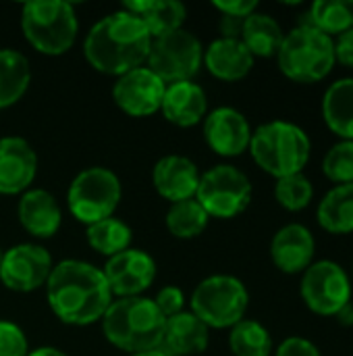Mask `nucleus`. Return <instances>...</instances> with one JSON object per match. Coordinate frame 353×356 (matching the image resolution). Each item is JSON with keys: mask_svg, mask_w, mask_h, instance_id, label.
Returning <instances> with one entry per match:
<instances>
[{"mask_svg": "<svg viewBox=\"0 0 353 356\" xmlns=\"http://www.w3.org/2000/svg\"><path fill=\"white\" fill-rule=\"evenodd\" d=\"M31 81V67L23 52L0 48V108L17 104Z\"/></svg>", "mask_w": 353, "mask_h": 356, "instance_id": "obj_27", "label": "nucleus"}, {"mask_svg": "<svg viewBox=\"0 0 353 356\" xmlns=\"http://www.w3.org/2000/svg\"><path fill=\"white\" fill-rule=\"evenodd\" d=\"M300 294L312 313L335 317L347 302H352V277L335 261H314L302 273Z\"/></svg>", "mask_w": 353, "mask_h": 356, "instance_id": "obj_11", "label": "nucleus"}, {"mask_svg": "<svg viewBox=\"0 0 353 356\" xmlns=\"http://www.w3.org/2000/svg\"><path fill=\"white\" fill-rule=\"evenodd\" d=\"M21 29L37 52L60 56L75 44L79 21L71 2L31 0L23 4Z\"/></svg>", "mask_w": 353, "mask_h": 356, "instance_id": "obj_6", "label": "nucleus"}, {"mask_svg": "<svg viewBox=\"0 0 353 356\" xmlns=\"http://www.w3.org/2000/svg\"><path fill=\"white\" fill-rule=\"evenodd\" d=\"M281 73L295 83H318L335 67L333 38L310 25H295L285 33L277 52Z\"/></svg>", "mask_w": 353, "mask_h": 356, "instance_id": "obj_5", "label": "nucleus"}, {"mask_svg": "<svg viewBox=\"0 0 353 356\" xmlns=\"http://www.w3.org/2000/svg\"><path fill=\"white\" fill-rule=\"evenodd\" d=\"M252 181L250 177L233 165H214L200 175L196 200L216 219H235L252 202Z\"/></svg>", "mask_w": 353, "mask_h": 356, "instance_id": "obj_9", "label": "nucleus"}, {"mask_svg": "<svg viewBox=\"0 0 353 356\" xmlns=\"http://www.w3.org/2000/svg\"><path fill=\"white\" fill-rule=\"evenodd\" d=\"M322 173L335 186L353 184V140H339L322 159Z\"/></svg>", "mask_w": 353, "mask_h": 356, "instance_id": "obj_33", "label": "nucleus"}, {"mask_svg": "<svg viewBox=\"0 0 353 356\" xmlns=\"http://www.w3.org/2000/svg\"><path fill=\"white\" fill-rule=\"evenodd\" d=\"M46 298L62 323L77 327L102 321L112 305V292L102 269L77 259H67L52 267L46 282Z\"/></svg>", "mask_w": 353, "mask_h": 356, "instance_id": "obj_1", "label": "nucleus"}, {"mask_svg": "<svg viewBox=\"0 0 353 356\" xmlns=\"http://www.w3.org/2000/svg\"><path fill=\"white\" fill-rule=\"evenodd\" d=\"M2 254H4V252H2V250H0V263H2Z\"/></svg>", "mask_w": 353, "mask_h": 356, "instance_id": "obj_43", "label": "nucleus"}, {"mask_svg": "<svg viewBox=\"0 0 353 356\" xmlns=\"http://www.w3.org/2000/svg\"><path fill=\"white\" fill-rule=\"evenodd\" d=\"M333 50H335V63L353 69V27L333 38Z\"/></svg>", "mask_w": 353, "mask_h": 356, "instance_id": "obj_38", "label": "nucleus"}, {"mask_svg": "<svg viewBox=\"0 0 353 356\" xmlns=\"http://www.w3.org/2000/svg\"><path fill=\"white\" fill-rule=\"evenodd\" d=\"M322 119L337 138L353 140V77H341L327 88Z\"/></svg>", "mask_w": 353, "mask_h": 356, "instance_id": "obj_24", "label": "nucleus"}, {"mask_svg": "<svg viewBox=\"0 0 353 356\" xmlns=\"http://www.w3.org/2000/svg\"><path fill=\"white\" fill-rule=\"evenodd\" d=\"M250 154L254 163L275 179L304 173L312 154L310 136L291 121H268L252 131Z\"/></svg>", "mask_w": 353, "mask_h": 356, "instance_id": "obj_4", "label": "nucleus"}, {"mask_svg": "<svg viewBox=\"0 0 353 356\" xmlns=\"http://www.w3.org/2000/svg\"><path fill=\"white\" fill-rule=\"evenodd\" d=\"M206 111V92L196 81H177L166 86L160 113L169 123L177 127H193L204 121Z\"/></svg>", "mask_w": 353, "mask_h": 356, "instance_id": "obj_21", "label": "nucleus"}, {"mask_svg": "<svg viewBox=\"0 0 353 356\" xmlns=\"http://www.w3.org/2000/svg\"><path fill=\"white\" fill-rule=\"evenodd\" d=\"M27 356H67L62 350H58V348H52V346H40V348H35V350H29V355Z\"/></svg>", "mask_w": 353, "mask_h": 356, "instance_id": "obj_41", "label": "nucleus"}, {"mask_svg": "<svg viewBox=\"0 0 353 356\" xmlns=\"http://www.w3.org/2000/svg\"><path fill=\"white\" fill-rule=\"evenodd\" d=\"M85 238H87V244L102 257H114L127 248H131V227L117 219V217H108V219H102L98 223H92L87 225V232H85Z\"/></svg>", "mask_w": 353, "mask_h": 356, "instance_id": "obj_29", "label": "nucleus"}, {"mask_svg": "<svg viewBox=\"0 0 353 356\" xmlns=\"http://www.w3.org/2000/svg\"><path fill=\"white\" fill-rule=\"evenodd\" d=\"M154 305H156L158 313L164 319H171V317L183 313V309H185V294L177 286H164L154 296Z\"/></svg>", "mask_w": 353, "mask_h": 356, "instance_id": "obj_35", "label": "nucleus"}, {"mask_svg": "<svg viewBox=\"0 0 353 356\" xmlns=\"http://www.w3.org/2000/svg\"><path fill=\"white\" fill-rule=\"evenodd\" d=\"M212 6L221 15H231V17H239V19H246L258 10L256 0H214Z\"/></svg>", "mask_w": 353, "mask_h": 356, "instance_id": "obj_37", "label": "nucleus"}, {"mask_svg": "<svg viewBox=\"0 0 353 356\" xmlns=\"http://www.w3.org/2000/svg\"><path fill=\"white\" fill-rule=\"evenodd\" d=\"M200 175L202 173L191 159L181 154H166L154 165L152 184L164 200L175 204L196 198Z\"/></svg>", "mask_w": 353, "mask_h": 356, "instance_id": "obj_18", "label": "nucleus"}, {"mask_svg": "<svg viewBox=\"0 0 353 356\" xmlns=\"http://www.w3.org/2000/svg\"><path fill=\"white\" fill-rule=\"evenodd\" d=\"M283 38H285V31L281 23L273 15L256 10L250 17H246L239 40L243 42V46L250 50L254 58L256 56L270 58V56H277L283 44Z\"/></svg>", "mask_w": 353, "mask_h": 356, "instance_id": "obj_26", "label": "nucleus"}, {"mask_svg": "<svg viewBox=\"0 0 353 356\" xmlns=\"http://www.w3.org/2000/svg\"><path fill=\"white\" fill-rule=\"evenodd\" d=\"M352 280H353V263H352Z\"/></svg>", "mask_w": 353, "mask_h": 356, "instance_id": "obj_44", "label": "nucleus"}, {"mask_svg": "<svg viewBox=\"0 0 353 356\" xmlns=\"http://www.w3.org/2000/svg\"><path fill=\"white\" fill-rule=\"evenodd\" d=\"M123 196L121 179L106 167H89L75 175L69 186L67 202L71 215L85 225L114 215Z\"/></svg>", "mask_w": 353, "mask_h": 356, "instance_id": "obj_8", "label": "nucleus"}, {"mask_svg": "<svg viewBox=\"0 0 353 356\" xmlns=\"http://www.w3.org/2000/svg\"><path fill=\"white\" fill-rule=\"evenodd\" d=\"M275 200L289 213H300L314 200V186L304 173L287 175L275 184Z\"/></svg>", "mask_w": 353, "mask_h": 356, "instance_id": "obj_32", "label": "nucleus"}, {"mask_svg": "<svg viewBox=\"0 0 353 356\" xmlns=\"http://www.w3.org/2000/svg\"><path fill=\"white\" fill-rule=\"evenodd\" d=\"M335 321H337L341 327H353V302H347V305L335 315Z\"/></svg>", "mask_w": 353, "mask_h": 356, "instance_id": "obj_40", "label": "nucleus"}, {"mask_svg": "<svg viewBox=\"0 0 353 356\" xmlns=\"http://www.w3.org/2000/svg\"><path fill=\"white\" fill-rule=\"evenodd\" d=\"M150 46L152 35L146 25L137 17L117 10L92 25L83 42V54L96 71L119 77L144 67Z\"/></svg>", "mask_w": 353, "mask_h": 356, "instance_id": "obj_2", "label": "nucleus"}, {"mask_svg": "<svg viewBox=\"0 0 353 356\" xmlns=\"http://www.w3.org/2000/svg\"><path fill=\"white\" fill-rule=\"evenodd\" d=\"M129 356H166L160 350H148V353H137V355H129Z\"/></svg>", "mask_w": 353, "mask_h": 356, "instance_id": "obj_42", "label": "nucleus"}, {"mask_svg": "<svg viewBox=\"0 0 353 356\" xmlns=\"http://www.w3.org/2000/svg\"><path fill=\"white\" fill-rule=\"evenodd\" d=\"M52 267V257L44 246L17 244L2 254L0 282L12 292H33L46 286Z\"/></svg>", "mask_w": 353, "mask_h": 356, "instance_id": "obj_12", "label": "nucleus"}, {"mask_svg": "<svg viewBox=\"0 0 353 356\" xmlns=\"http://www.w3.org/2000/svg\"><path fill=\"white\" fill-rule=\"evenodd\" d=\"M318 225L333 236L353 234V184L331 188L316 207Z\"/></svg>", "mask_w": 353, "mask_h": 356, "instance_id": "obj_25", "label": "nucleus"}, {"mask_svg": "<svg viewBox=\"0 0 353 356\" xmlns=\"http://www.w3.org/2000/svg\"><path fill=\"white\" fill-rule=\"evenodd\" d=\"M208 221H210L208 213L200 207L196 198L171 204L164 219L166 229L179 240H191L202 236L204 229L208 227Z\"/></svg>", "mask_w": 353, "mask_h": 356, "instance_id": "obj_30", "label": "nucleus"}, {"mask_svg": "<svg viewBox=\"0 0 353 356\" xmlns=\"http://www.w3.org/2000/svg\"><path fill=\"white\" fill-rule=\"evenodd\" d=\"M166 319L158 313L152 298L133 296L112 300L102 317L106 340L127 355L158 350Z\"/></svg>", "mask_w": 353, "mask_h": 356, "instance_id": "obj_3", "label": "nucleus"}, {"mask_svg": "<svg viewBox=\"0 0 353 356\" xmlns=\"http://www.w3.org/2000/svg\"><path fill=\"white\" fill-rule=\"evenodd\" d=\"M166 83L146 65L117 77L112 86L114 104L131 117H148L160 111Z\"/></svg>", "mask_w": 353, "mask_h": 356, "instance_id": "obj_13", "label": "nucleus"}, {"mask_svg": "<svg viewBox=\"0 0 353 356\" xmlns=\"http://www.w3.org/2000/svg\"><path fill=\"white\" fill-rule=\"evenodd\" d=\"M314 254L316 240L312 232L302 223L283 225L270 240L273 265L287 275L304 273L314 263Z\"/></svg>", "mask_w": 353, "mask_h": 356, "instance_id": "obj_17", "label": "nucleus"}, {"mask_svg": "<svg viewBox=\"0 0 353 356\" xmlns=\"http://www.w3.org/2000/svg\"><path fill=\"white\" fill-rule=\"evenodd\" d=\"M275 356H322L318 346L306 338H300V336H291V338H285L279 348L275 350Z\"/></svg>", "mask_w": 353, "mask_h": 356, "instance_id": "obj_36", "label": "nucleus"}, {"mask_svg": "<svg viewBox=\"0 0 353 356\" xmlns=\"http://www.w3.org/2000/svg\"><path fill=\"white\" fill-rule=\"evenodd\" d=\"M254 56L241 40L216 38L204 48V67L223 81H239L254 69Z\"/></svg>", "mask_w": 353, "mask_h": 356, "instance_id": "obj_22", "label": "nucleus"}, {"mask_svg": "<svg viewBox=\"0 0 353 356\" xmlns=\"http://www.w3.org/2000/svg\"><path fill=\"white\" fill-rule=\"evenodd\" d=\"M298 25H310L335 38L353 27V0H316Z\"/></svg>", "mask_w": 353, "mask_h": 356, "instance_id": "obj_28", "label": "nucleus"}, {"mask_svg": "<svg viewBox=\"0 0 353 356\" xmlns=\"http://www.w3.org/2000/svg\"><path fill=\"white\" fill-rule=\"evenodd\" d=\"M229 348L233 356H270L275 350L270 332L254 319H241L231 327Z\"/></svg>", "mask_w": 353, "mask_h": 356, "instance_id": "obj_31", "label": "nucleus"}, {"mask_svg": "<svg viewBox=\"0 0 353 356\" xmlns=\"http://www.w3.org/2000/svg\"><path fill=\"white\" fill-rule=\"evenodd\" d=\"M17 215L23 229L33 238H52L62 223V211L56 198L42 188H29L21 194Z\"/></svg>", "mask_w": 353, "mask_h": 356, "instance_id": "obj_19", "label": "nucleus"}, {"mask_svg": "<svg viewBox=\"0 0 353 356\" xmlns=\"http://www.w3.org/2000/svg\"><path fill=\"white\" fill-rule=\"evenodd\" d=\"M121 10L137 17L152 40L183 29V21L187 17V8L179 0H129Z\"/></svg>", "mask_w": 353, "mask_h": 356, "instance_id": "obj_23", "label": "nucleus"}, {"mask_svg": "<svg viewBox=\"0 0 353 356\" xmlns=\"http://www.w3.org/2000/svg\"><path fill=\"white\" fill-rule=\"evenodd\" d=\"M29 344L23 330L12 321H0V356H27Z\"/></svg>", "mask_w": 353, "mask_h": 356, "instance_id": "obj_34", "label": "nucleus"}, {"mask_svg": "<svg viewBox=\"0 0 353 356\" xmlns=\"http://www.w3.org/2000/svg\"><path fill=\"white\" fill-rule=\"evenodd\" d=\"M112 296L133 298L141 296L154 280H156V263L154 259L139 248H127L114 257H110L102 269Z\"/></svg>", "mask_w": 353, "mask_h": 356, "instance_id": "obj_14", "label": "nucleus"}, {"mask_svg": "<svg viewBox=\"0 0 353 356\" xmlns=\"http://www.w3.org/2000/svg\"><path fill=\"white\" fill-rule=\"evenodd\" d=\"M204 60V48L196 33L177 29L152 40L146 67L166 86L177 81H193Z\"/></svg>", "mask_w": 353, "mask_h": 356, "instance_id": "obj_10", "label": "nucleus"}, {"mask_svg": "<svg viewBox=\"0 0 353 356\" xmlns=\"http://www.w3.org/2000/svg\"><path fill=\"white\" fill-rule=\"evenodd\" d=\"M204 140L221 156H239L250 148L252 127L241 111L218 106L204 117Z\"/></svg>", "mask_w": 353, "mask_h": 356, "instance_id": "obj_15", "label": "nucleus"}, {"mask_svg": "<svg viewBox=\"0 0 353 356\" xmlns=\"http://www.w3.org/2000/svg\"><path fill=\"white\" fill-rule=\"evenodd\" d=\"M250 292L233 275H210L191 294V313L210 330H231L246 319Z\"/></svg>", "mask_w": 353, "mask_h": 356, "instance_id": "obj_7", "label": "nucleus"}, {"mask_svg": "<svg viewBox=\"0 0 353 356\" xmlns=\"http://www.w3.org/2000/svg\"><path fill=\"white\" fill-rule=\"evenodd\" d=\"M210 342V327L202 323L191 311H183L164 323L160 353L166 356L202 355Z\"/></svg>", "mask_w": 353, "mask_h": 356, "instance_id": "obj_20", "label": "nucleus"}, {"mask_svg": "<svg viewBox=\"0 0 353 356\" xmlns=\"http://www.w3.org/2000/svg\"><path fill=\"white\" fill-rule=\"evenodd\" d=\"M37 173V154L19 136L0 138V194L12 196L29 190Z\"/></svg>", "mask_w": 353, "mask_h": 356, "instance_id": "obj_16", "label": "nucleus"}, {"mask_svg": "<svg viewBox=\"0 0 353 356\" xmlns=\"http://www.w3.org/2000/svg\"><path fill=\"white\" fill-rule=\"evenodd\" d=\"M243 21H246V19L231 17V15H221V19H218V31H221V38L239 40V38H241V29H243Z\"/></svg>", "mask_w": 353, "mask_h": 356, "instance_id": "obj_39", "label": "nucleus"}]
</instances>
